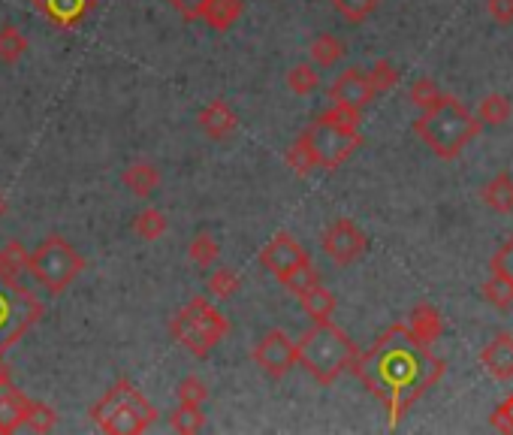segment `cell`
<instances>
[{"mask_svg": "<svg viewBox=\"0 0 513 435\" xmlns=\"http://www.w3.org/2000/svg\"><path fill=\"white\" fill-rule=\"evenodd\" d=\"M351 372L387 405L396 426L405 411L444 375V360L420 345L405 324L390 327L366 354L357 351Z\"/></svg>", "mask_w": 513, "mask_h": 435, "instance_id": "obj_1", "label": "cell"}, {"mask_svg": "<svg viewBox=\"0 0 513 435\" xmlns=\"http://www.w3.org/2000/svg\"><path fill=\"white\" fill-rule=\"evenodd\" d=\"M354 357L357 345L332 321H314L296 342V366H302L323 387L335 384L341 372H348Z\"/></svg>", "mask_w": 513, "mask_h": 435, "instance_id": "obj_2", "label": "cell"}, {"mask_svg": "<svg viewBox=\"0 0 513 435\" xmlns=\"http://www.w3.org/2000/svg\"><path fill=\"white\" fill-rule=\"evenodd\" d=\"M414 130L438 158L450 161L477 136L480 124L456 97L444 94L435 106L423 109V115L414 121Z\"/></svg>", "mask_w": 513, "mask_h": 435, "instance_id": "obj_3", "label": "cell"}, {"mask_svg": "<svg viewBox=\"0 0 513 435\" xmlns=\"http://www.w3.org/2000/svg\"><path fill=\"white\" fill-rule=\"evenodd\" d=\"M88 414L109 435H139L157 420V408L127 378H118Z\"/></svg>", "mask_w": 513, "mask_h": 435, "instance_id": "obj_4", "label": "cell"}, {"mask_svg": "<svg viewBox=\"0 0 513 435\" xmlns=\"http://www.w3.org/2000/svg\"><path fill=\"white\" fill-rule=\"evenodd\" d=\"M43 315L46 309L37 294L19 284V275H10L0 266V354L16 348L43 321Z\"/></svg>", "mask_w": 513, "mask_h": 435, "instance_id": "obj_5", "label": "cell"}, {"mask_svg": "<svg viewBox=\"0 0 513 435\" xmlns=\"http://www.w3.org/2000/svg\"><path fill=\"white\" fill-rule=\"evenodd\" d=\"M85 269V257L64 239L49 236L37 245V251L28 257V272L49 290L52 297H61L64 290L79 278Z\"/></svg>", "mask_w": 513, "mask_h": 435, "instance_id": "obj_6", "label": "cell"}, {"mask_svg": "<svg viewBox=\"0 0 513 435\" xmlns=\"http://www.w3.org/2000/svg\"><path fill=\"white\" fill-rule=\"evenodd\" d=\"M299 136L305 139L311 161L320 170H338L363 145L360 130H341L323 118H314Z\"/></svg>", "mask_w": 513, "mask_h": 435, "instance_id": "obj_7", "label": "cell"}, {"mask_svg": "<svg viewBox=\"0 0 513 435\" xmlns=\"http://www.w3.org/2000/svg\"><path fill=\"white\" fill-rule=\"evenodd\" d=\"M320 245H323V254H326L332 263H338V266H351V263H357V260L366 254L369 236H366L351 218H335V221L323 230Z\"/></svg>", "mask_w": 513, "mask_h": 435, "instance_id": "obj_8", "label": "cell"}, {"mask_svg": "<svg viewBox=\"0 0 513 435\" xmlns=\"http://www.w3.org/2000/svg\"><path fill=\"white\" fill-rule=\"evenodd\" d=\"M254 363L266 378H284L296 366V342L284 330H269L251 351Z\"/></svg>", "mask_w": 513, "mask_h": 435, "instance_id": "obj_9", "label": "cell"}, {"mask_svg": "<svg viewBox=\"0 0 513 435\" xmlns=\"http://www.w3.org/2000/svg\"><path fill=\"white\" fill-rule=\"evenodd\" d=\"M308 260V251L299 245V239L293 236V233H287V230H278L266 245H263V251H260V266L266 269V272H272L278 281L290 272V269H296L299 263H305Z\"/></svg>", "mask_w": 513, "mask_h": 435, "instance_id": "obj_10", "label": "cell"}, {"mask_svg": "<svg viewBox=\"0 0 513 435\" xmlns=\"http://www.w3.org/2000/svg\"><path fill=\"white\" fill-rule=\"evenodd\" d=\"M329 100L338 106H351V109H366L375 100V88L366 70H345L332 85H329Z\"/></svg>", "mask_w": 513, "mask_h": 435, "instance_id": "obj_11", "label": "cell"}, {"mask_svg": "<svg viewBox=\"0 0 513 435\" xmlns=\"http://www.w3.org/2000/svg\"><path fill=\"white\" fill-rule=\"evenodd\" d=\"M34 7L55 28L73 31L97 10V0H34Z\"/></svg>", "mask_w": 513, "mask_h": 435, "instance_id": "obj_12", "label": "cell"}, {"mask_svg": "<svg viewBox=\"0 0 513 435\" xmlns=\"http://www.w3.org/2000/svg\"><path fill=\"white\" fill-rule=\"evenodd\" d=\"M185 315H188V321L191 324H197L215 345H221L227 336H230V321L206 300V297H194L185 309H182Z\"/></svg>", "mask_w": 513, "mask_h": 435, "instance_id": "obj_13", "label": "cell"}, {"mask_svg": "<svg viewBox=\"0 0 513 435\" xmlns=\"http://www.w3.org/2000/svg\"><path fill=\"white\" fill-rule=\"evenodd\" d=\"M480 363L483 369L498 378V381H510L513 378V336L510 333H498L483 351H480Z\"/></svg>", "mask_w": 513, "mask_h": 435, "instance_id": "obj_14", "label": "cell"}, {"mask_svg": "<svg viewBox=\"0 0 513 435\" xmlns=\"http://www.w3.org/2000/svg\"><path fill=\"white\" fill-rule=\"evenodd\" d=\"M28 393H22L13 384H0V435H10L25 426L28 417Z\"/></svg>", "mask_w": 513, "mask_h": 435, "instance_id": "obj_15", "label": "cell"}, {"mask_svg": "<svg viewBox=\"0 0 513 435\" xmlns=\"http://www.w3.org/2000/svg\"><path fill=\"white\" fill-rule=\"evenodd\" d=\"M197 121H200V127L206 130V136H212V139H227V136H233L236 127H239V115L233 112V106H230L227 100H212V103H206V106L200 109Z\"/></svg>", "mask_w": 513, "mask_h": 435, "instance_id": "obj_16", "label": "cell"}, {"mask_svg": "<svg viewBox=\"0 0 513 435\" xmlns=\"http://www.w3.org/2000/svg\"><path fill=\"white\" fill-rule=\"evenodd\" d=\"M169 333L176 336V342H179L185 351H191V354L200 357V360H206V357L215 351V342H212L197 324H191L185 312H176V318L169 321Z\"/></svg>", "mask_w": 513, "mask_h": 435, "instance_id": "obj_17", "label": "cell"}, {"mask_svg": "<svg viewBox=\"0 0 513 435\" xmlns=\"http://www.w3.org/2000/svg\"><path fill=\"white\" fill-rule=\"evenodd\" d=\"M405 327H408L411 336H414L420 345H426V348H432V342H438L441 333H444V321H441L438 309L429 306V303L414 306V312H411V318H408Z\"/></svg>", "mask_w": 513, "mask_h": 435, "instance_id": "obj_18", "label": "cell"}, {"mask_svg": "<svg viewBox=\"0 0 513 435\" xmlns=\"http://www.w3.org/2000/svg\"><path fill=\"white\" fill-rule=\"evenodd\" d=\"M121 185L127 191H133L136 197H148L160 185V170L148 161H136L121 173Z\"/></svg>", "mask_w": 513, "mask_h": 435, "instance_id": "obj_19", "label": "cell"}, {"mask_svg": "<svg viewBox=\"0 0 513 435\" xmlns=\"http://www.w3.org/2000/svg\"><path fill=\"white\" fill-rule=\"evenodd\" d=\"M483 203L498 212V215H507L513 212V176L510 173H498L495 179H489L480 191Z\"/></svg>", "mask_w": 513, "mask_h": 435, "instance_id": "obj_20", "label": "cell"}, {"mask_svg": "<svg viewBox=\"0 0 513 435\" xmlns=\"http://www.w3.org/2000/svg\"><path fill=\"white\" fill-rule=\"evenodd\" d=\"M296 300H299V306L305 309V315L311 321H329L332 312H335V297H332V290H326L323 284L308 287L305 294H299Z\"/></svg>", "mask_w": 513, "mask_h": 435, "instance_id": "obj_21", "label": "cell"}, {"mask_svg": "<svg viewBox=\"0 0 513 435\" xmlns=\"http://www.w3.org/2000/svg\"><path fill=\"white\" fill-rule=\"evenodd\" d=\"M242 10H245L242 0H209L203 19L212 31H230L239 22Z\"/></svg>", "mask_w": 513, "mask_h": 435, "instance_id": "obj_22", "label": "cell"}, {"mask_svg": "<svg viewBox=\"0 0 513 435\" xmlns=\"http://www.w3.org/2000/svg\"><path fill=\"white\" fill-rule=\"evenodd\" d=\"M308 55H311L314 67H335L341 58H345V43H341L338 37H332V34H317Z\"/></svg>", "mask_w": 513, "mask_h": 435, "instance_id": "obj_23", "label": "cell"}, {"mask_svg": "<svg viewBox=\"0 0 513 435\" xmlns=\"http://www.w3.org/2000/svg\"><path fill=\"white\" fill-rule=\"evenodd\" d=\"M25 52H28V40L16 25L0 28V64L13 67V64H19L25 58Z\"/></svg>", "mask_w": 513, "mask_h": 435, "instance_id": "obj_24", "label": "cell"}, {"mask_svg": "<svg viewBox=\"0 0 513 435\" xmlns=\"http://www.w3.org/2000/svg\"><path fill=\"white\" fill-rule=\"evenodd\" d=\"M169 426L176 432H200L206 426V414H203V405H194V402H179V408L169 411Z\"/></svg>", "mask_w": 513, "mask_h": 435, "instance_id": "obj_25", "label": "cell"}, {"mask_svg": "<svg viewBox=\"0 0 513 435\" xmlns=\"http://www.w3.org/2000/svg\"><path fill=\"white\" fill-rule=\"evenodd\" d=\"M166 227H169V221H166V215L160 212V209H142V212H136V218H133V230H136V236L139 239H145V242H157L163 233H166Z\"/></svg>", "mask_w": 513, "mask_h": 435, "instance_id": "obj_26", "label": "cell"}, {"mask_svg": "<svg viewBox=\"0 0 513 435\" xmlns=\"http://www.w3.org/2000/svg\"><path fill=\"white\" fill-rule=\"evenodd\" d=\"M480 121L489 124V127H501L510 121V100L504 94H489L480 100V109H477Z\"/></svg>", "mask_w": 513, "mask_h": 435, "instance_id": "obj_27", "label": "cell"}, {"mask_svg": "<svg viewBox=\"0 0 513 435\" xmlns=\"http://www.w3.org/2000/svg\"><path fill=\"white\" fill-rule=\"evenodd\" d=\"M281 284L290 290L293 297H299V294H305L308 287H314V284H320V272L311 266V260H305V263H299L296 269H290L284 278H281Z\"/></svg>", "mask_w": 513, "mask_h": 435, "instance_id": "obj_28", "label": "cell"}, {"mask_svg": "<svg viewBox=\"0 0 513 435\" xmlns=\"http://www.w3.org/2000/svg\"><path fill=\"white\" fill-rule=\"evenodd\" d=\"M188 254H191V260L197 263V266H215V260H218V254H221V245L215 242V236L212 233H197L194 239H191V245H188Z\"/></svg>", "mask_w": 513, "mask_h": 435, "instance_id": "obj_29", "label": "cell"}, {"mask_svg": "<svg viewBox=\"0 0 513 435\" xmlns=\"http://www.w3.org/2000/svg\"><path fill=\"white\" fill-rule=\"evenodd\" d=\"M209 294L218 297V300L236 297V294H239V275H236V269H230V266L215 269V272L209 275Z\"/></svg>", "mask_w": 513, "mask_h": 435, "instance_id": "obj_30", "label": "cell"}, {"mask_svg": "<svg viewBox=\"0 0 513 435\" xmlns=\"http://www.w3.org/2000/svg\"><path fill=\"white\" fill-rule=\"evenodd\" d=\"M483 297L486 303H492L495 309H510L513 306V284L501 275H489V281L483 284Z\"/></svg>", "mask_w": 513, "mask_h": 435, "instance_id": "obj_31", "label": "cell"}, {"mask_svg": "<svg viewBox=\"0 0 513 435\" xmlns=\"http://www.w3.org/2000/svg\"><path fill=\"white\" fill-rule=\"evenodd\" d=\"M378 4H381V0H332L335 13H338V16H345V19L354 22V25L366 22V19L378 10Z\"/></svg>", "mask_w": 513, "mask_h": 435, "instance_id": "obj_32", "label": "cell"}, {"mask_svg": "<svg viewBox=\"0 0 513 435\" xmlns=\"http://www.w3.org/2000/svg\"><path fill=\"white\" fill-rule=\"evenodd\" d=\"M287 85H290V91L299 94V97L317 91V85H320L317 67H314V64H296V67L287 73Z\"/></svg>", "mask_w": 513, "mask_h": 435, "instance_id": "obj_33", "label": "cell"}, {"mask_svg": "<svg viewBox=\"0 0 513 435\" xmlns=\"http://www.w3.org/2000/svg\"><path fill=\"white\" fill-rule=\"evenodd\" d=\"M25 426L34 429V432H52L58 426V411L46 402H37L31 399L28 405V417H25Z\"/></svg>", "mask_w": 513, "mask_h": 435, "instance_id": "obj_34", "label": "cell"}, {"mask_svg": "<svg viewBox=\"0 0 513 435\" xmlns=\"http://www.w3.org/2000/svg\"><path fill=\"white\" fill-rule=\"evenodd\" d=\"M284 161H287V167H290L296 176H308V173L314 170L311 152H308V145H305L302 136H296V142H290V149H287Z\"/></svg>", "mask_w": 513, "mask_h": 435, "instance_id": "obj_35", "label": "cell"}, {"mask_svg": "<svg viewBox=\"0 0 513 435\" xmlns=\"http://www.w3.org/2000/svg\"><path fill=\"white\" fill-rule=\"evenodd\" d=\"M28 251L22 248V242L19 239H10L4 248H0V266H4L10 275H19L22 269H28Z\"/></svg>", "mask_w": 513, "mask_h": 435, "instance_id": "obj_36", "label": "cell"}, {"mask_svg": "<svg viewBox=\"0 0 513 435\" xmlns=\"http://www.w3.org/2000/svg\"><path fill=\"white\" fill-rule=\"evenodd\" d=\"M317 118H323V121H329V124H335V127H341V130H360V109H351V106H338V103H332L323 115H317Z\"/></svg>", "mask_w": 513, "mask_h": 435, "instance_id": "obj_37", "label": "cell"}, {"mask_svg": "<svg viewBox=\"0 0 513 435\" xmlns=\"http://www.w3.org/2000/svg\"><path fill=\"white\" fill-rule=\"evenodd\" d=\"M408 97H411V103L414 106H420V109H429V106H435L444 94H441V88L432 82V79H417L414 85H411V91H408Z\"/></svg>", "mask_w": 513, "mask_h": 435, "instance_id": "obj_38", "label": "cell"}, {"mask_svg": "<svg viewBox=\"0 0 513 435\" xmlns=\"http://www.w3.org/2000/svg\"><path fill=\"white\" fill-rule=\"evenodd\" d=\"M176 396H179V402H194V405H203V402L209 399V387H206V381H203V378H197V375H188V378H182V381H179V387H176Z\"/></svg>", "mask_w": 513, "mask_h": 435, "instance_id": "obj_39", "label": "cell"}, {"mask_svg": "<svg viewBox=\"0 0 513 435\" xmlns=\"http://www.w3.org/2000/svg\"><path fill=\"white\" fill-rule=\"evenodd\" d=\"M369 79H372L375 94H381V91H390V88L399 85V70H396L390 61H378V64L369 70Z\"/></svg>", "mask_w": 513, "mask_h": 435, "instance_id": "obj_40", "label": "cell"}, {"mask_svg": "<svg viewBox=\"0 0 513 435\" xmlns=\"http://www.w3.org/2000/svg\"><path fill=\"white\" fill-rule=\"evenodd\" d=\"M489 269H492L495 275H501V278H507V281L513 284V236H510V239L495 251V257H492Z\"/></svg>", "mask_w": 513, "mask_h": 435, "instance_id": "obj_41", "label": "cell"}, {"mask_svg": "<svg viewBox=\"0 0 513 435\" xmlns=\"http://www.w3.org/2000/svg\"><path fill=\"white\" fill-rule=\"evenodd\" d=\"M166 4H173V10L185 19V22H197L203 19L209 0H166Z\"/></svg>", "mask_w": 513, "mask_h": 435, "instance_id": "obj_42", "label": "cell"}, {"mask_svg": "<svg viewBox=\"0 0 513 435\" xmlns=\"http://www.w3.org/2000/svg\"><path fill=\"white\" fill-rule=\"evenodd\" d=\"M489 423H492V429H498V432H513V396H507V399L492 411Z\"/></svg>", "mask_w": 513, "mask_h": 435, "instance_id": "obj_43", "label": "cell"}, {"mask_svg": "<svg viewBox=\"0 0 513 435\" xmlns=\"http://www.w3.org/2000/svg\"><path fill=\"white\" fill-rule=\"evenodd\" d=\"M486 7L498 25H513V0H486Z\"/></svg>", "mask_w": 513, "mask_h": 435, "instance_id": "obj_44", "label": "cell"}, {"mask_svg": "<svg viewBox=\"0 0 513 435\" xmlns=\"http://www.w3.org/2000/svg\"><path fill=\"white\" fill-rule=\"evenodd\" d=\"M0 384H13V369L7 366L4 354H0Z\"/></svg>", "mask_w": 513, "mask_h": 435, "instance_id": "obj_45", "label": "cell"}, {"mask_svg": "<svg viewBox=\"0 0 513 435\" xmlns=\"http://www.w3.org/2000/svg\"><path fill=\"white\" fill-rule=\"evenodd\" d=\"M4 215H7V197L0 194V221H4Z\"/></svg>", "mask_w": 513, "mask_h": 435, "instance_id": "obj_46", "label": "cell"}]
</instances>
